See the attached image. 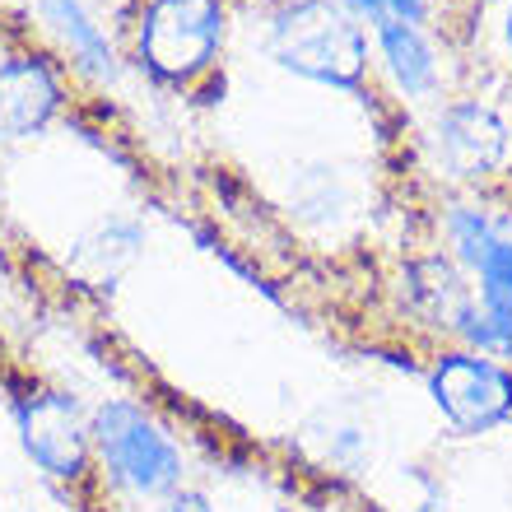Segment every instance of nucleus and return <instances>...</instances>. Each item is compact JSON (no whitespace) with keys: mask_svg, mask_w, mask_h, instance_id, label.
<instances>
[{"mask_svg":"<svg viewBox=\"0 0 512 512\" xmlns=\"http://www.w3.org/2000/svg\"><path fill=\"white\" fill-rule=\"evenodd\" d=\"M452 261L471 280V312L461 317V350H480L512 364V233L494 210L457 205L447 215Z\"/></svg>","mask_w":512,"mask_h":512,"instance_id":"f257e3e1","label":"nucleus"},{"mask_svg":"<svg viewBox=\"0 0 512 512\" xmlns=\"http://www.w3.org/2000/svg\"><path fill=\"white\" fill-rule=\"evenodd\" d=\"M270 56L298 80L359 89L373 61V33L336 0H284L270 14Z\"/></svg>","mask_w":512,"mask_h":512,"instance_id":"f03ea898","label":"nucleus"},{"mask_svg":"<svg viewBox=\"0 0 512 512\" xmlns=\"http://www.w3.org/2000/svg\"><path fill=\"white\" fill-rule=\"evenodd\" d=\"M89 433H94V457L103 461L108 480L131 499L163 503L182 489V471H187L182 447L145 405L112 396L89 415Z\"/></svg>","mask_w":512,"mask_h":512,"instance_id":"7ed1b4c3","label":"nucleus"},{"mask_svg":"<svg viewBox=\"0 0 512 512\" xmlns=\"http://www.w3.org/2000/svg\"><path fill=\"white\" fill-rule=\"evenodd\" d=\"M229 38L224 0H145L135 14V61L163 84H196Z\"/></svg>","mask_w":512,"mask_h":512,"instance_id":"20e7f679","label":"nucleus"},{"mask_svg":"<svg viewBox=\"0 0 512 512\" xmlns=\"http://www.w3.org/2000/svg\"><path fill=\"white\" fill-rule=\"evenodd\" d=\"M429 159L452 182H485L512 168V122L480 94L443 98L429 112Z\"/></svg>","mask_w":512,"mask_h":512,"instance_id":"39448f33","label":"nucleus"},{"mask_svg":"<svg viewBox=\"0 0 512 512\" xmlns=\"http://www.w3.org/2000/svg\"><path fill=\"white\" fill-rule=\"evenodd\" d=\"M429 396L457 433H489L512 419V368L480 350H447L429 368Z\"/></svg>","mask_w":512,"mask_h":512,"instance_id":"423d86ee","label":"nucleus"},{"mask_svg":"<svg viewBox=\"0 0 512 512\" xmlns=\"http://www.w3.org/2000/svg\"><path fill=\"white\" fill-rule=\"evenodd\" d=\"M14 424H19V443L28 461L52 480H80L94 457V433L80 405L61 396V391H33L14 405Z\"/></svg>","mask_w":512,"mask_h":512,"instance_id":"0eeeda50","label":"nucleus"},{"mask_svg":"<svg viewBox=\"0 0 512 512\" xmlns=\"http://www.w3.org/2000/svg\"><path fill=\"white\" fill-rule=\"evenodd\" d=\"M66 94L56 70L42 56H5L0 61V145L33 140L56 122Z\"/></svg>","mask_w":512,"mask_h":512,"instance_id":"6e6552de","label":"nucleus"},{"mask_svg":"<svg viewBox=\"0 0 512 512\" xmlns=\"http://www.w3.org/2000/svg\"><path fill=\"white\" fill-rule=\"evenodd\" d=\"M373 33V56H378L382 75L405 103H433L443 89V52L424 24H405V19H378L368 24Z\"/></svg>","mask_w":512,"mask_h":512,"instance_id":"1a4fd4ad","label":"nucleus"},{"mask_svg":"<svg viewBox=\"0 0 512 512\" xmlns=\"http://www.w3.org/2000/svg\"><path fill=\"white\" fill-rule=\"evenodd\" d=\"M38 19L84 75H94V80L117 75V47L84 0H38Z\"/></svg>","mask_w":512,"mask_h":512,"instance_id":"9d476101","label":"nucleus"},{"mask_svg":"<svg viewBox=\"0 0 512 512\" xmlns=\"http://www.w3.org/2000/svg\"><path fill=\"white\" fill-rule=\"evenodd\" d=\"M140 247H145V229L126 215H112L80 243V266L89 270V275H98V280H103V275L112 280L117 270H126L135 256H140Z\"/></svg>","mask_w":512,"mask_h":512,"instance_id":"9b49d317","label":"nucleus"},{"mask_svg":"<svg viewBox=\"0 0 512 512\" xmlns=\"http://www.w3.org/2000/svg\"><path fill=\"white\" fill-rule=\"evenodd\" d=\"M475 56L512 80V0H480L475 5Z\"/></svg>","mask_w":512,"mask_h":512,"instance_id":"f8f14e48","label":"nucleus"},{"mask_svg":"<svg viewBox=\"0 0 512 512\" xmlns=\"http://www.w3.org/2000/svg\"><path fill=\"white\" fill-rule=\"evenodd\" d=\"M354 19L364 24H378V19H405V24H429L433 0H336Z\"/></svg>","mask_w":512,"mask_h":512,"instance_id":"ddd939ff","label":"nucleus"},{"mask_svg":"<svg viewBox=\"0 0 512 512\" xmlns=\"http://www.w3.org/2000/svg\"><path fill=\"white\" fill-rule=\"evenodd\" d=\"M159 512H215V508H210V499L201 489H177V494H168L159 503Z\"/></svg>","mask_w":512,"mask_h":512,"instance_id":"4468645a","label":"nucleus"},{"mask_svg":"<svg viewBox=\"0 0 512 512\" xmlns=\"http://www.w3.org/2000/svg\"><path fill=\"white\" fill-rule=\"evenodd\" d=\"M280 512H289V508H280Z\"/></svg>","mask_w":512,"mask_h":512,"instance_id":"2eb2a0df","label":"nucleus"}]
</instances>
